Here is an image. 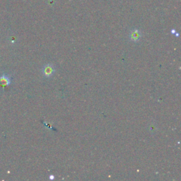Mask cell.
Segmentation results:
<instances>
[{
    "label": "cell",
    "instance_id": "cell-3",
    "mask_svg": "<svg viewBox=\"0 0 181 181\" xmlns=\"http://www.w3.org/2000/svg\"><path fill=\"white\" fill-rule=\"evenodd\" d=\"M11 80L7 75H2L0 77V85L2 86H7L10 84Z\"/></svg>",
    "mask_w": 181,
    "mask_h": 181
},
{
    "label": "cell",
    "instance_id": "cell-4",
    "mask_svg": "<svg viewBox=\"0 0 181 181\" xmlns=\"http://www.w3.org/2000/svg\"><path fill=\"white\" fill-rule=\"evenodd\" d=\"M54 178H55V177H54L53 175H51L50 176V180H54Z\"/></svg>",
    "mask_w": 181,
    "mask_h": 181
},
{
    "label": "cell",
    "instance_id": "cell-2",
    "mask_svg": "<svg viewBox=\"0 0 181 181\" xmlns=\"http://www.w3.org/2000/svg\"><path fill=\"white\" fill-rule=\"evenodd\" d=\"M142 37V33L139 30L134 29L131 31L130 33H129V39L131 41L133 42H137L139 41Z\"/></svg>",
    "mask_w": 181,
    "mask_h": 181
},
{
    "label": "cell",
    "instance_id": "cell-1",
    "mask_svg": "<svg viewBox=\"0 0 181 181\" xmlns=\"http://www.w3.org/2000/svg\"><path fill=\"white\" fill-rule=\"evenodd\" d=\"M55 67H53V64H48L45 65L43 69V74L45 77H50L55 73Z\"/></svg>",
    "mask_w": 181,
    "mask_h": 181
}]
</instances>
